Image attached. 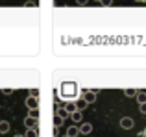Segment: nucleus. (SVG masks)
Returning a JSON list of instances; mask_svg holds the SVG:
<instances>
[{
	"label": "nucleus",
	"mask_w": 146,
	"mask_h": 137,
	"mask_svg": "<svg viewBox=\"0 0 146 137\" xmlns=\"http://www.w3.org/2000/svg\"><path fill=\"white\" fill-rule=\"evenodd\" d=\"M59 96L63 98V100H76V98L80 96V93H78V85H76V82H63L59 85Z\"/></svg>",
	"instance_id": "1"
},
{
	"label": "nucleus",
	"mask_w": 146,
	"mask_h": 137,
	"mask_svg": "<svg viewBox=\"0 0 146 137\" xmlns=\"http://www.w3.org/2000/svg\"><path fill=\"white\" fill-rule=\"evenodd\" d=\"M94 2H100V0H94Z\"/></svg>",
	"instance_id": "24"
},
{
	"label": "nucleus",
	"mask_w": 146,
	"mask_h": 137,
	"mask_svg": "<svg viewBox=\"0 0 146 137\" xmlns=\"http://www.w3.org/2000/svg\"><path fill=\"white\" fill-rule=\"evenodd\" d=\"M24 137H37V128H28Z\"/></svg>",
	"instance_id": "14"
},
{
	"label": "nucleus",
	"mask_w": 146,
	"mask_h": 137,
	"mask_svg": "<svg viewBox=\"0 0 146 137\" xmlns=\"http://www.w3.org/2000/svg\"><path fill=\"white\" fill-rule=\"evenodd\" d=\"M120 126L124 128V130H131V128L135 126V120H133L131 117H122L120 119Z\"/></svg>",
	"instance_id": "3"
},
{
	"label": "nucleus",
	"mask_w": 146,
	"mask_h": 137,
	"mask_svg": "<svg viewBox=\"0 0 146 137\" xmlns=\"http://www.w3.org/2000/svg\"><path fill=\"white\" fill-rule=\"evenodd\" d=\"M63 108H65V109H67V111H68V115H70V113H72V111H76V109H78V104H76V102H74V100H70V102H68V104H65V106H63Z\"/></svg>",
	"instance_id": "7"
},
{
	"label": "nucleus",
	"mask_w": 146,
	"mask_h": 137,
	"mask_svg": "<svg viewBox=\"0 0 146 137\" xmlns=\"http://www.w3.org/2000/svg\"><path fill=\"white\" fill-rule=\"evenodd\" d=\"M139 111L143 113V115H146V104H141L139 106Z\"/></svg>",
	"instance_id": "19"
},
{
	"label": "nucleus",
	"mask_w": 146,
	"mask_h": 137,
	"mask_svg": "<svg viewBox=\"0 0 146 137\" xmlns=\"http://www.w3.org/2000/svg\"><path fill=\"white\" fill-rule=\"evenodd\" d=\"M100 4H102V6H111V4H113V0H100Z\"/></svg>",
	"instance_id": "18"
},
{
	"label": "nucleus",
	"mask_w": 146,
	"mask_h": 137,
	"mask_svg": "<svg viewBox=\"0 0 146 137\" xmlns=\"http://www.w3.org/2000/svg\"><path fill=\"white\" fill-rule=\"evenodd\" d=\"M9 132V122L7 120H0V134H7Z\"/></svg>",
	"instance_id": "12"
},
{
	"label": "nucleus",
	"mask_w": 146,
	"mask_h": 137,
	"mask_svg": "<svg viewBox=\"0 0 146 137\" xmlns=\"http://www.w3.org/2000/svg\"><path fill=\"white\" fill-rule=\"evenodd\" d=\"M28 117H32V119H39V108H35V109H30Z\"/></svg>",
	"instance_id": "15"
},
{
	"label": "nucleus",
	"mask_w": 146,
	"mask_h": 137,
	"mask_svg": "<svg viewBox=\"0 0 146 137\" xmlns=\"http://www.w3.org/2000/svg\"><path fill=\"white\" fill-rule=\"evenodd\" d=\"M56 117H59L61 120H65V119L68 117V111H67L65 108H57V111H56Z\"/></svg>",
	"instance_id": "8"
},
{
	"label": "nucleus",
	"mask_w": 146,
	"mask_h": 137,
	"mask_svg": "<svg viewBox=\"0 0 146 137\" xmlns=\"http://www.w3.org/2000/svg\"><path fill=\"white\" fill-rule=\"evenodd\" d=\"M15 137H24V135H19V134H17V135H15Z\"/></svg>",
	"instance_id": "23"
},
{
	"label": "nucleus",
	"mask_w": 146,
	"mask_h": 137,
	"mask_svg": "<svg viewBox=\"0 0 146 137\" xmlns=\"http://www.w3.org/2000/svg\"><path fill=\"white\" fill-rule=\"evenodd\" d=\"M78 93H80V96H82V100L85 102V104H93V102L96 100V93H94V91L83 89V91H78Z\"/></svg>",
	"instance_id": "2"
},
{
	"label": "nucleus",
	"mask_w": 146,
	"mask_h": 137,
	"mask_svg": "<svg viewBox=\"0 0 146 137\" xmlns=\"http://www.w3.org/2000/svg\"><path fill=\"white\" fill-rule=\"evenodd\" d=\"M26 108H28V109H35V108H39V98H35V96H28V98H26Z\"/></svg>",
	"instance_id": "4"
},
{
	"label": "nucleus",
	"mask_w": 146,
	"mask_h": 137,
	"mask_svg": "<svg viewBox=\"0 0 146 137\" xmlns=\"http://www.w3.org/2000/svg\"><path fill=\"white\" fill-rule=\"evenodd\" d=\"M61 124H63V120H61L59 117H56V119H54V128H57V130H59Z\"/></svg>",
	"instance_id": "16"
},
{
	"label": "nucleus",
	"mask_w": 146,
	"mask_h": 137,
	"mask_svg": "<svg viewBox=\"0 0 146 137\" xmlns=\"http://www.w3.org/2000/svg\"><path fill=\"white\" fill-rule=\"evenodd\" d=\"M65 135H67V137H78L80 132H78V128H76V126H70V128L67 130V134H65Z\"/></svg>",
	"instance_id": "11"
},
{
	"label": "nucleus",
	"mask_w": 146,
	"mask_h": 137,
	"mask_svg": "<svg viewBox=\"0 0 146 137\" xmlns=\"http://www.w3.org/2000/svg\"><path fill=\"white\" fill-rule=\"evenodd\" d=\"M78 132H80L82 135H89L91 132H93V124H91V122H83L82 126L78 128Z\"/></svg>",
	"instance_id": "5"
},
{
	"label": "nucleus",
	"mask_w": 146,
	"mask_h": 137,
	"mask_svg": "<svg viewBox=\"0 0 146 137\" xmlns=\"http://www.w3.org/2000/svg\"><path fill=\"white\" fill-rule=\"evenodd\" d=\"M87 2H89V0H76V4H78V6H85Z\"/></svg>",
	"instance_id": "20"
},
{
	"label": "nucleus",
	"mask_w": 146,
	"mask_h": 137,
	"mask_svg": "<svg viewBox=\"0 0 146 137\" xmlns=\"http://www.w3.org/2000/svg\"><path fill=\"white\" fill-rule=\"evenodd\" d=\"M30 96H35V98H39V89H32V91H30Z\"/></svg>",
	"instance_id": "17"
},
{
	"label": "nucleus",
	"mask_w": 146,
	"mask_h": 137,
	"mask_svg": "<svg viewBox=\"0 0 146 137\" xmlns=\"http://www.w3.org/2000/svg\"><path fill=\"white\" fill-rule=\"evenodd\" d=\"M135 98H137V102H139V106L141 104H146V93H144V91H137Z\"/></svg>",
	"instance_id": "9"
},
{
	"label": "nucleus",
	"mask_w": 146,
	"mask_h": 137,
	"mask_svg": "<svg viewBox=\"0 0 146 137\" xmlns=\"http://www.w3.org/2000/svg\"><path fill=\"white\" fill-rule=\"evenodd\" d=\"M2 93L4 94H11V93H13V89H2Z\"/></svg>",
	"instance_id": "21"
},
{
	"label": "nucleus",
	"mask_w": 146,
	"mask_h": 137,
	"mask_svg": "<svg viewBox=\"0 0 146 137\" xmlns=\"http://www.w3.org/2000/svg\"><path fill=\"white\" fill-rule=\"evenodd\" d=\"M68 117H70V119L74 120V122H82V111H80V109H76V111H72V113H70Z\"/></svg>",
	"instance_id": "10"
},
{
	"label": "nucleus",
	"mask_w": 146,
	"mask_h": 137,
	"mask_svg": "<svg viewBox=\"0 0 146 137\" xmlns=\"http://www.w3.org/2000/svg\"><path fill=\"white\" fill-rule=\"evenodd\" d=\"M63 137H67V135H63Z\"/></svg>",
	"instance_id": "25"
},
{
	"label": "nucleus",
	"mask_w": 146,
	"mask_h": 137,
	"mask_svg": "<svg viewBox=\"0 0 146 137\" xmlns=\"http://www.w3.org/2000/svg\"><path fill=\"white\" fill-rule=\"evenodd\" d=\"M122 93H124L128 98H131V96H135V94H137V89H131V87H128V89H124Z\"/></svg>",
	"instance_id": "13"
},
{
	"label": "nucleus",
	"mask_w": 146,
	"mask_h": 137,
	"mask_svg": "<svg viewBox=\"0 0 146 137\" xmlns=\"http://www.w3.org/2000/svg\"><path fill=\"white\" fill-rule=\"evenodd\" d=\"M24 126H26V128H37V119L26 117V119H24Z\"/></svg>",
	"instance_id": "6"
},
{
	"label": "nucleus",
	"mask_w": 146,
	"mask_h": 137,
	"mask_svg": "<svg viewBox=\"0 0 146 137\" xmlns=\"http://www.w3.org/2000/svg\"><path fill=\"white\" fill-rule=\"evenodd\" d=\"M135 2H146V0H135Z\"/></svg>",
	"instance_id": "22"
}]
</instances>
